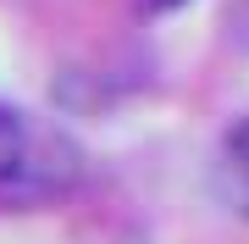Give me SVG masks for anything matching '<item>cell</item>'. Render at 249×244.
<instances>
[{
    "mask_svg": "<svg viewBox=\"0 0 249 244\" xmlns=\"http://www.w3.org/2000/svg\"><path fill=\"white\" fill-rule=\"evenodd\" d=\"M72 183V155L22 111L0 106V206H34Z\"/></svg>",
    "mask_w": 249,
    "mask_h": 244,
    "instance_id": "1",
    "label": "cell"
},
{
    "mask_svg": "<svg viewBox=\"0 0 249 244\" xmlns=\"http://www.w3.org/2000/svg\"><path fill=\"white\" fill-rule=\"evenodd\" d=\"M227 155H232V167L238 172H249V117L232 128V139H227Z\"/></svg>",
    "mask_w": 249,
    "mask_h": 244,
    "instance_id": "2",
    "label": "cell"
},
{
    "mask_svg": "<svg viewBox=\"0 0 249 244\" xmlns=\"http://www.w3.org/2000/svg\"><path fill=\"white\" fill-rule=\"evenodd\" d=\"M150 11H172V6H183V0H144Z\"/></svg>",
    "mask_w": 249,
    "mask_h": 244,
    "instance_id": "3",
    "label": "cell"
}]
</instances>
